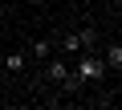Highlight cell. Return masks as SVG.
I'll return each instance as SVG.
<instances>
[{
  "mask_svg": "<svg viewBox=\"0 0 122 110\" xmlns=\"http://www.w3.org/2000/svg\"><path fill=\"white\" fill-rule=\"evenodd\" d=\"M61 49H65V53H77V49H81V41H77V33H65V41H61Z\"/></svg>",
  "mask_w": 122,
  "mask_h": 110,
  "instance_id": "5b68a950",
  "label": "cell"
},
{
  "mask_svg": "<svg viewBox=\"0 0 122 110\" xmlns=\"http://www.w3.org/2000/svg\"><path fill=\"white\" fill-rule=\"evenodd\" d=\"M110 65H114V73L122 69V45H118V41H114V45L106 49V69H110Z\"/></svg>",
  "mask_w": 122,
  "mask_h": 110,
  "instance_id": "7a4b0ae2",
  "label": "cell"
},
{
  "mask_svg": "<svg viewBox=\"0 0 122 110\" xmlns=\"http://www.w3.org/2000/svg\"><path fill=\"white\" fill-rule=\"evenodd\" d=\"M77 41H81V49H94V41H98V33H94V29H81V33H77Z\"/></svg>",
  "mask_w": 122,
  "mask_h": 110,
  "instance_id": "8992f818",
  "label": "cell"
},
{
  "mask_svg": "<svg viewBox=\"0 0 122 110\" xmlns=\"http://www.w3.org/2000/svg\"><path fill=\"white\" fill-rule=\"evenodd\" d=\"M77 78H81V82H102V78H106V61L94 57V53H86L81 65H77Z\"/></svg>",
  "mask_w": 122,
  "mask_h": 110,
  "instance_id": "6da1fadb",
  "label": "cell"
},
{
  "mask_svg": "<svg viewBox=\"0 0 122 110\" xmlns=\"http://www.w3.org/2000/svg\"><path fill=\"white\" fill-rule=\"evenodd\" d=\"M4 69H8V73H20V69H25V53H16V49H12L8 57H4Z\"/></svg>",
  "mask_w": 122,
  "mask_h": 110,
  "instance_id": "3957f363",
  "label": "cell"
},
{
  "mask_svg": "<svg viewBox=\"0 0 122 110\" xmlns=\"http://www.w3.org/2000/svg\"><path fill=\"white\" fill-rule=\"evenodd\" d=\"M45 73H49L53 82H61V78L69 73V65H65V61H49V65H45Z\"/></svg>",
  "mask_w": 122,
  "mask_h": 110,
  "instance_id": "277c9868",
  "label": "cell"
},
{
  "mask_svg": "<svg viewBox=\"0 0 122 110\" xmlns=\"http://www.w3.org/2000/svg\"><path fill=\"white\" fill-rule=\"evenodd\" d=\"M33 57H41V61L49 57V41H37V45H33Z\"/></svg>",
  "mask_w": 122,
  "mask_h": 110,
  "instance_id": "52a82bcc",
  "label": "cell"
}]
</instances>
